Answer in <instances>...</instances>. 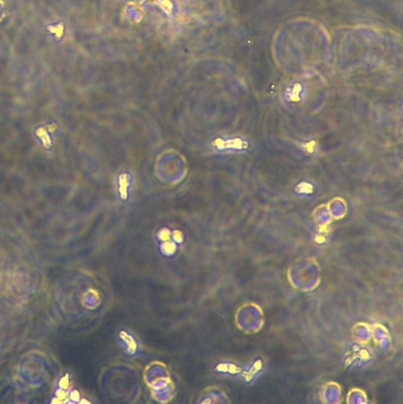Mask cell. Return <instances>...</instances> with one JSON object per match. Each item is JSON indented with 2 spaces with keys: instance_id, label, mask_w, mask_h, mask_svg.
I'll use <instances>...</instances> for the list:
<instances>
[{
  "instance_id": "cell-1",
  "label": "cell",
  "mask_w": 403,
  "mask_h": 404,
  "mask_svg": "<svg viewBox=\"0 0 403 404\" xmlns=\"http://www.w3.org/2000/svg\"><path fill=\"white\" fill-rule=\"evenodd\" d=\"M127 185H128V182H127V179H126V176H122V177H121V186H122V187L121 188H122V189H123H123H122L121 192H122V195H123H123H124V196H125V195H126V186H127Z\"/></svg>"
}]
</instances>
